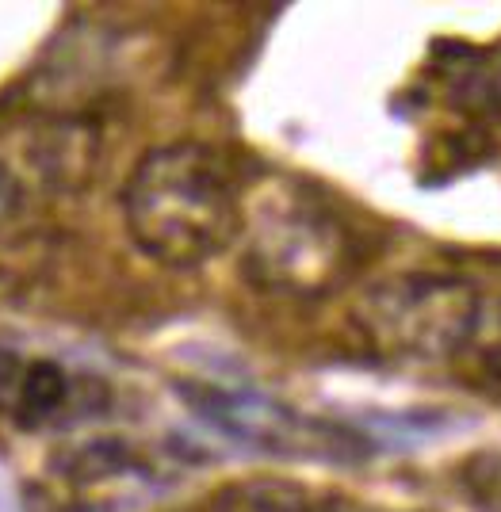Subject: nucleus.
<instances>
[{
  "instance_id": "5",
  "label": "nucleus",
  "mask_w": 501,
  "mask_h": 512,
  "mask_svg": "<svg viewBox=\"0 0 501 512\" xmlns=\"http://www.w3.org/2000/svg\"><path fill=\"white\" fill-rule=\"evenodd\" d=\"M215 512H333V505L291 478H245L218 493Z\"/></svg>"
},
{
  "instance_id": "9",
  "label": "nucleus",
  "mask_w": 501,
  "mask_h": 512,
  "mask_svg": "<svg viewBox=\"0 0 501 512\" xmlns=\"http://www.w3.org/2000/svg\"><path fill=\"white\" fill-rule=\"evenodd\" d=\"M486 360H490V367L501 375V306L498 314H494V329H490V341H486Z\"/></svg>"
},
{
  "instance_id": "1",
  "label": "nucleus",
  "mask_w": 501,
  "mask_h": 512,
  "mask_svg": "<svg viewBox=\"0 0 501 512\" xmlns=\"http://www.w3.org/2000/svg\"><path fill=\"white\" fill-rule=\"evenodd\" d=\"M123 222L134 245L165 268L215 260L241 234V199L230 165L199 142L157 146L123 184Z\"/></svg>"
},
{
  "instance_id": "6",
  "label": "nucleus",
  "mask_w": 501,
  "mask_h": 512,
  "mask_svg": "<svg viewBox=\"0 0 501 512\" xmlns=\"http://www.w3.org/2000/svg\"><path fill=\"white\" fill-rule=\"evenodd\" d=\"M459 490L479 512H501V448L475 451L459 467Z\"/></svg>"
},
{
  "instance_id": "8",
  "label": "nucleus",
  "mask_w": 501,
  "mask_h": 512,
  "mask_svg": "<svg viewBox=\"0 0 501 512\" xmlns=\"http://www.w3.org/2000/svg\"><path fill=\"white\" fill-rule=\"evenodd\" d=\"M16 203H20V188H16V180L8 172L0 169V222L16 211Z\"/></svg>"
},
{
  "instance_id": "2",
  "label": "nucleus",
  "mask_w": 501,
  "mask_h": 512,
  "mask_svg": "<svg viewBox=\"0 0 501 512\" xmlns=\"http://www.w3.org/2000/svg\"><path fill=\"white\" fill-rule=\"evenodd\" d=\"M241 268L264 291L314 299L352 272L345 222L295 180H268L241 207Z\"/></svg>"
},
{
  "instance_id": "4",
  "label": "nucleus",
  "mask_w": 501,
  "mask_h": 512,
  "mask_svg": "<svg viewBox=\"0 0 501 512\" xmlns=\"http://www.w3.org/2000/svg\"><path fill=\"white\" fill-rule=\"evenodd\" d=\"M176 390L203 425H211L234 444L314 463H356L368 455V440L360 432L322 417H306L261 390L218 383H180Z\"/></svg>"
},
{
  "instance_id": "3",
  "label": "nucleus",
  "mask_w": 501,
  "mask_h": 512,
  "mask_svg": "<svg viewBox=\"0 0 501 512\" xmlns=\"http://www.w3.org/2000/svg\"><path fill=\"white\" fill-rule=\"evenodd\" d=\"M352 325L383 360L440 363L479 337L482 295L463 276L402 272L371 283L352 306Z\"/></svg>"
},
{
  "instance_id": "7",
  "label": "nucleus",
  "mask_w": 501,
  "mask_h": 512,
  "mask_svg": "<svg viewBox=\"0 0 501 512\" xmlns=\"http://www.w3.org/2000/svg\"><path fill=\"white\" fill-rule=\"evenodd\" d=\"M27 375H31V356H23L12 344H0V417L8 421L16 417Z\"/></svg>"
}]
</instances>
